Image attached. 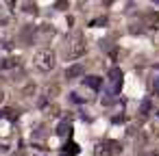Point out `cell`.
<instances>
[{
	"mask_svg": "<svg viewBox=\"0 0 159 156\" xmlns=\"http://www.w3.org/2000/svg\"><path fill=\"white\" fill-rule=\"evenodd\" d=\"M83 74V65H72L68 72H66V76L68 78H74V76H81Z\"/></svg>",
	"mask_w": 159,
	"mask_h": 156,
	"instance_id": "cell-6",
	"label": "cell"
},
{
	"mask_svg": "<svg viewBox=\"0 0 159 156\" xmlns=\"http://www.w3.org/2000/svg\"><path fill=\"white\" fill-rule=\"evenodd\" d=\"M118 154H120L118 141H107V143H100L96 147V156H118Z\"/></svg>",
	"mask_w": 159,
	"mask_h": 156,
	"instance_id": "cell-2",
	"label": "cell"
},
{
	"mask_svg": "<svg viewBox=\"0 0 159 156\" xmlns=\"http://www.w3.org/2000/svg\"><path fill=\"white\" fill-rule=\"evenodd\" d=\"M35 65H37L39 70H44V72H50V70L55 67V54H52L50 50L37 52V54H35Z\"/></svg>",
	"mask_w": 159,
	"mask_h": 156,
	"instance_id": "cell-1",
	"label": "cell"
},
{
	"mask_svg": "<svg viewBox=\"0 0 159 156\" xmlns=\"http://www.w3.org/2000/svg\"><path fill=\"white\" fill-rule=\"evenodd\" d=\"M146 22H148V26H150V28H155V31H157V28H159V13H150V15L146 18Z\"/></svg>",
	"mask_w": 159,
	"mask_h": 156,
	"instance_id": "cell-7",
	"label": "cell"
},
{
	"mask_svg": "<svg viewBox=\"0 0 159 156\" xmlns=\"http://www.w3.org/2000/svg\"><path fill=\"white\" fill-rule=\"evenodd\" d=\"M57 7H61V9H66V7H68V0H59V2H57Z\"/></svg>",
	"mask_w": 159,
	"mask_h": 156,
	"instance_id": "cell-11",
	"label": "cell"
},
{
	"mask_svg": "<svg viewBox=\"0 0 159 156\" xmlns=\"http://www.w3.org/2000/svg\"><path fill=\"white\" fill-rule=\"evenodd\" d=\"M74 154H79V145L70 141V143H68V145L61 150V156H74Z\"/></svg>",
	"mask_w": 159,
	"mask_h": 156,
	"instance_id": "cell-4",
	"label": "cell"
},
{
	"mask_svg": "<svg viewBox=\"0 0 159 156\" xmlns=\"http://www.w3.org/2000/svg\"><path fill=\"white\" fill-rule=\"evenodd\" d=\"M155 2H159V0H155Z\"/></svg>",
	"mask_w": 159,
	"mask_h": 156,
	"instance_id": "cell-15",
	"label": "cell"
},
{
	"mask_svg": "<svg viewBox=\"0 0 159 156\" xmlns=\"http://www.w3.org/2000/svg\"><path fill=\"white\" fill-rule=\"evenodd\" d=\"M0 102H2V93H0Z\"/></svg>",
	"mask_w": 159,
	"mask_h": 156,
	"instance_id": "cell-13",
	"label": "cell"
},
{
	"mask_svg": "<svg viewBox=\"0 0 159 156\" xmlns=\"http://www.w3.org/2000/svg\"><path fill=\"white\" fill-rule=\"evenodd\" d=\"M85 85L92 87V89H98V87L102 85V80H100L98 76H87V78H85Z\"/></svg>",
	"mask_w": 159,
	"mask_h": 156,
	"instance_id": "cell-5",
	"label": "cell"
},
{
	"mask_svg": "<svg viewBox=\"0 0 159 156\" xmlns=\"http://www.w3.org/2000/svg\"><path fill=\"white\" fill-rule=\"evenodd\" d=\"M7 2H9V5H16V2H18V0H7Z\"/></svg>",
	"mask_w": 159,
	"mask_h": 156,
	"instance_id": "cell-12",
	"label": "cell"
},
{
	"mask_svg": "<svg viewBox=\"0 0 159 156\" xmlns=\"http://www.w3.org/2000/svg\"><path fill=\"white\" fill-rule=\"evenodd\" d=\"M102 24H107V18H96L89 22V26H102Z\"/></svg>",
	"mask_w": 159,
	"mask_h": 156,
	"instance_id": "cell-9",
	"label": "cell"
},
{
	"mask_svg": "<svg viewBox=\"0 0 159 156\" xmlns=\"http://www.w3.org/2000/svg\"><path fill=\"white\" fill-rule=\"evenodd\" d=\"M109 78L113 80V89H111V93H118L120 87H122V72H120L118 67H111V70H109Z\"/></svg>",
	"mask_w": 159,
	"mask_h": 156,
	"instance_id": "cell-3",
	"label": "cell"
},
{
	"mask_svg": "<svg viewBox=\"0 0 159 156\" xmlns=\"http://www.w3.org/2000/svg\"><path fill=\"white\" fill-rule=\"evenodd\" d=\"M157 89H159V80H157Z\"/></svg>",
	"mask_w": 159,
	"mask_h": 156,
	"instance_id": "cell-14",
	"label": "cell"
},
{
	"mask_svg": "<svg viewBox=\"0 0 159 156\" xmlns=\"http://www.w3.org/2000/svg\"><path fill=\"white\" fill-rule=\"evenodd\" d=\"M16 65H18L16 59H2V61H0V70H11V67H16Z\"/></svg>",
	"mask_w": 159,
	"mask_h": 156,
	"instance_id": "cell-8",
	"label": "cell"
},
{
	"mask_svg": "<svg viewBox=\"0 0 159 156\" xmlns=\"http://www.w3.org/2000/svg\"><path fill=\"white\" fill-rule=\"evenodd\" d=\"M57 132H61V134H68V132H70V126H68V124H63L61 128H57Z\"/></svg>",
	"mask_w": 159,
	"mask_h": 156,
	"instance_id": "cell-10",
	"label": "cell"
}]
</instances>
